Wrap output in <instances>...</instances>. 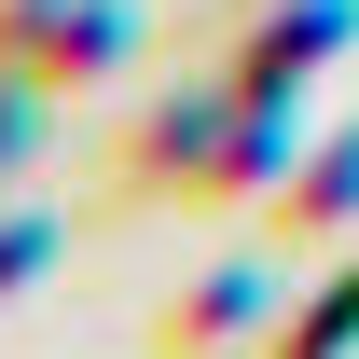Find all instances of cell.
I'll return each mask as SVG.
<instances>
[{
    "instance_id": "6da1fadb",
    "label": "cell",
    "mask_w": 359,
    "mask_h": 359,
    "mask_svg": "<svg viewBox=\"0 0 359 359\" xmlns=\"http://www.w3.org/2000/svg\"><path fill=\"white\" fill-rule=\"evenodd\" d=\"M125 42V0H14L0 14V69L14 83H97Z\"/></svg>"
},
{
    "instance_id": "7a4b0ae2",
    "label": "cell",
    "mask_w": 359,
    "mask_h": 359,
    "mask_svg": "<svg viewBox=\"0 0 359 359\" xmlns=\"http://www.w3.org/2000/svg\"><path fill=\"white\" fill-rule=\"evenodd\" d=\"M346 332H359V263L332 276V304H318V318H304V332H290L276 359H346Z\"/></svg>"
},
{
    "instance_id": "3957f363",
    "label": "cell",
    "mask_w": 359,
    "mask_h": 359,
    "mask_svg": "<svg viewBox=\"0 0 359 359\" xmlns=\"http://www.w3.org/2000/svg\"><path fill=\"white\" fill-rule=\"evenodd\" d=\"M42 249H55V222H0V276H28Z\"/></svg>"
}]
</instances>
